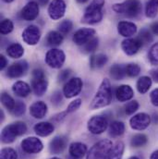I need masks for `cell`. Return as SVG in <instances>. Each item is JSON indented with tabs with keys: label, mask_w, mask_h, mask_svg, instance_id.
I'll return each mask as SVG.
<instances>
[{
	"label": "cell",
	"mask_w": 158,
	"mask_h": 159,
	"mask_svg": "<svg viewBox=\"0 0 158 159\" xmlns=\"http://www.w3.org/2000/svg\"><path fill=\"white\" fill-rule=\"evenodd\" d=\"M134 92L129 85L123 84L120 85L116 90V97L119 102H127L132 99Z\"/></svg>",
	"instance_id": "d6986e66"
},
{
	"label": "cell",
	"mask_w": 158,
	"mask_h": 159,
	"mask_svg": "<svg viewBox=\"0 0 158 159\" xmlns=\"http://www.w3.org/2000/svg\"><path fill=\"white\" fill-rule=\"evenodd\" d=\"M141 72V67L138 64H128L126 66V74L131 78L137 77Z\"/></svg>",
	"instance_id": "d590c367"
},
{
	"label": "cell",
	"mask_w": 158,
	"mask_h": 159,
	"mask_svg": "<svg viewBox=\"0 0 158 159\" xmlns=\"http://www.w3.org/2000/svg\"><path fill=\"white\" fill-rule=\"evenodd\" d=\"M150 159H158V150L155 151V152L151 155Z\"/></svg>",
	"instance_id": "f5cc1de1"
},
{
	"label": "cell",
	"mask_w": 158,
	"mask_h": 159,
	"mask_svg": "<svg viewBox=\"0 0 158 159\" xmlns=\"http://www.w3.org/2000/svg\"><path fill=\"white\" fill-rule=\"evenodd\" d=\"M31 87L35 95L42 96L48 87V81L44 76L43 71L41 69H35L33 71V80L31 82Z\"/></svg>",
	"instance_id": "5b68a950"
},
{
	"label": "cell",
	"mask_w": 158,
	"mask_h": 159,
	"mask_svg": "<svg viewBox=\"0 0 158 159\" xmlns=\"http://www.w3.org/2000/svg\"><path fill=\"white\" fill-rule=\"evenodd\" d=\"M22 40L29 45H35L41 39V31L35 25L28 26L22 32Z\"/></svg>",
	"instance_id": "4fadbf2b"
},
{
	"label": "cell",
	"mask_w": 158,
	"mask_h": 159,
	"mask_svg": "<svg viewBox=\"0 0 158 159\" xmlns=\"http://www.w3.org/2000/svg\"><path fill=\"white\" fill-rule=\"evenodd\" d=\"M50 159H60V158H58V157H53V158H50Z\"/></svg>",
	"instance_id": "91938a15"
},
{
	"label": "cell",
	"mask_w": 158,
	"mask_h": 159,
	"mask_svg": "<svg viewBox=\"0 0 158 159\" xmlns=\"http://www.w3.org/2000/svg\"><path fill=\"white\" fill-rule=\"evenodd\" d=\"M7 54L11 58H20L24 54V48L21 44L18 43H11L7 48Z\"/></svg>",
	"instance_id": "d4e9b609"
},
{
	"label": "cell",
	"mask_w": 158,
	"mask_h": 159,
	"mask_svg": "<svg viewBox=\"0 0 158 159\" xmlns=\"http://www.w3.org/2000/svg\"><path fill=\"white\" fill-rule=\"evenodd\" d=\"M18 154L12 148H4L1 150L0 159H17Z\"/></svg>",
	"instance_id": "60d3db41"
},
{
	"label": "cell",
	"mask_w": 158,
	"mask_h": 159,
	"mask_svg": "<svg viewBox=\"0 0 158 159\" xmlns=\"http://www.w3.org/2000/svg\"><path fill=\"white\" fill-rule=\"evenodd\" d=\"M148 142V138L145 134L142 133H139L136 134L132 137L131 141H130V144L132 147H142L144 146Z\"/></svg>",
	"instance_id": "d6a6232c"
},
{
	"label": "cell",
	"mask_w": 158,
	"mask_h": 159,
	"mask_svg": "<svg viewBox=\"0 0 158 159\" xmlns=\"http://www.w3.org/2000/svg\"><path fill=\"white\" fill-rule=\"evenodd\" d=\"M150 99H151V102L152 104L155 106V107H158V88L157 89H155L151 94H150Z\"/></svg>",
	"instance_id": "c3c4849f"
},
{
	"label": "cell",
	"mask_w": 158,
	"mask_h": 159,
	"mask_svg": "<svg viewBox=\"0 0 158 159\" xmlns=\"http://www.w3.org/2000/svg\"><path fill=\"white\" fill-rule=\"evenodd\" d=\"M35 133L41 136V137H46V136H49L50 134L53 133V131L55 130V127L52 123L50 122H45V121H43V122H39L37 123L34 128Z\"/></svg>",
	"instance_id": "7402d4cb"
},
{
	"label": "cell",
	"mask_w": 158,
	"mask_h": 159,
	"mask_svg": "<svg viewBox=\"0 0 158 159\" xmlns=\"http://www.w3.org/2000/svg\"><path fill=\"white\" fill-rule=\"evenodd\" d=\"M13 29H14V24L10 20L5 19V20H3L1 21V24H0V33H1V34H3V35L8 34L13 31Z\"/></svg>",
	"instance_id": "e575fe53"
},
{
	"label": "cell",
	"mask_w": 158,
	"mask_h": 159,
	"mask_svg": "<svg viewBox=\"0 0 158 159\" xmlns=\"http://www.w3.org/2000/svg\"><path fill=\"white\" fill-rule=\"evenodd\" d=\"M25 111H26V105L21 101H17L16 105H15V107H14V109L12 111L14 116L20 117L25 113Z\"/></svg>",
	"instance_id": "ee69618b"
},
{
	"label": "cell",
	"mask_w": 158,
	"mask_h": 159,
	"mask_svg": "<svg viewBox=\"0 0 158 159\" xmlns=\"http://www.w3.org/2000/svg\"><path fill=\"white\" fill-rule=\"evenodd\" d=\"M142 2L140 0H126L122 3L115 4L113 10L127 18H136L142 13Z\"/></svg>",
	"instance_id": "3957f363"
},
{
	"label": "cell",
	"mask_w": 158,
	"mask_h": 159,
	"mask_svg": "<svg viewBox=\"0 0 158 159\" xmlns=\"http://www.w3.org/2000/svg\"><path fill=\"white\" fill-rule=\"evenodd\" d=\"M151 76H152L153 80L158 83V69L151 70Z\"/></svg>",
	"instance_id": "816d5d0a"
},
{
	"label": "cell",
	"mask_w": 158,
	"mask_h": 159,
	"mask_svg": "<svg viewBox=\"0 0 158 159\" xmlns=\"http://www.w3.org/2000/svg\"><path fill=\"white\" fill-rule=\"evenodd\" d=\"M13 93L19 97H27L31 93V87L25 81H16L12 86Z\"/></svg>",
	"instance_id": "603a6c76"
},
{
	"label": "cell",
	"mask_w": 158,
	"mask_h": 159,
	"mask_svg": "<svg viewBox=\"0 0 158 159\" xmlns=\"http://www.w3.org/2000/svg\"><path fill=\"white\" fill-rule=\"evenodd\" d=\"M149 60L151 64L158 65V43H154L149 50Z\"/></svg>",
	"instance_id": "f35d334b"
},
{
	"label": "cell",
	"mask_w": 158,
	"mask_h": 159,
	"mask_svg": "<svg viewBox=\"0 0 158 159\" xmlns=\"http://www.w3.org/2000/svg\"><path fill=\"white\" fill-rule=\"evenodd\" d=\"M152 86V80L148 76H142L137 81V90L140 93H146Z\"/></svg>",
	"instance_id": "f1b7e54d"
},
{
	"label": "cell",
	"mask_w": 158,
	"mask_h": 159,
	"mask_svg": "<svg viewBox=\"0 0 158 159\" xmlns=\"http://www.w3.org/2000/svg\"><path fill=\"white\" fill-rule=\"evenodd\" d=\"M78 3H79V4H84V3H86V2H88L89 0H76Z\"/></svg>",
	"instance_id": "11a10c76"
},
{
	"label": "cell",
	"mask_w": 158,
	"mask_h": 159,
	"mask_svg": "<svg viewBox=\"0 0 158 159\" xmlns=\"http://www.w3.org/2000/svg\"><path fill=\"white\" fill-rule=\"evenodd\" d=\"M82 80L78 77L70 79L63 88V94L67 98H73L79 94L82 90Z\"/></svg>",
	"instance_id": "ba28073f"
},
{
	"label": "cell",
	"mask_w": 158,
	"mask_h": 159,
	"mask_svg": "<svg viewBox=\"0 0 158 159\" xmlns=\"http://www.w3.org/2000/svg\"><path fill=\"white\" fill-rule=\"evenodd\" d=\"M1 102L3 104V106L9 111H13L14 107H15V100L7 93H2L1 94Z\"/></svg>",
	"instance_id": "836d02e7"
},
{
	"label": "cell",
	"mask_w": 158,
	"mask_h": 159,
	"mask_svg": "<svg viewBox=\"0 0 158 159\" xmlns=\"http://www.w3.org/2000/svg\"><path fill=\"white\" fill-rule=\"evenodd\" d=\"M51 101L55 106H58L62 101V93L60 92H56L53 94V96L51 98Z\"/></svg>",
	"instance_id": "7dc6e473"
},
{
	"label": "cell",
	"mask_w": 158,
	"mask_h": 159,
	"mask_svg": "<svg viewBox=\"0 0 158 159\" xmlns=\"http://www.w3.org/2000/svg\"><path fill=\"white\" fill-rule=\"evenodd\" d=\"M126 75V66L115 64L110 68V76L113 80H122Z\"/></svg>",
	"instance_id": "f546056e"
},
{
	"label": "cell",
	"mask_w": 158,
	"mask_h": 159,
	"mask_svg": "<svg viewBox=\"0 0 158 159\" xmlns=\"http://www.w3.org/2000/svg\"><path fill=\"white\" fill-rule=\"evenodd\" d=\"M108 61V57L105 54H98V55H93L90 58V66L91 68H103Z\"/></svg>",
	"instance_id": "484cf974"
},
{
	"label": "cell",
	"mask_w": 158,
	"mask_h": 159,
	"mask_svg": "<svg viewBox=\"0 0 158 159\" xmlns=\"http://www.w3.org/2000/svg\"><path fill=\"white\" fill-rule=\"evenodd\" d=\"M13 130L15 131V133L17 134V136H20L23 135L26 131H27V126L24 122L22 121H17L15 123L10 124Z\"/></svg>",
	"instance_id": "74e56055"
},
{
	"label": "cell",
	"mask_w": 158,
	"mask_h": 159,
	"mask_svg": "<svg viewBox=\"0 0 158 159\" xmlns=\"http://www.w3.org/2000/svg\"><path fill=\"white\" fill-rule=\"evenodd\" d=\"M125 145L122 142H118L111 149L107 159H122Z\"/></svg>",
	"instance_id": "4dcf8cb0"
},
{
	"label": "cell",
	"mask_w": 158,
	"mask_h": 159,
	"mask_svg": "<svg viewBox=\"0 0 158 159\" xmlns=\"http://www.w3.org/2000/svg\"><path fill=\"white\" fill-rule=\"evenodd\" d=\"M105 0H93L85 9L84 15L81 18V22L86 24H96L103 19V8Z\"/></svg>",
	"instance_id": "7a4b0ae2"
},
{
	"label": "cell",
	"mask_w": 158,
	"mask_h": 159,
	"mask_svg": "<svg viewBox=\"0 0 158 159\" xmlns=\"http://www.w3.org/2000/svg\"><path fill=\"white\" fill-rule=\"evenodd\" d=\"M151 121V117L148 114L138 113L129 119V125L135 130H143L150 126Z\"/></svg>",
	"instance_id": "8fae6325"
},
{
	"label": "cell",
	"mask_w": 158,
	"mask_h": 159,
	"mask_svg": "<svg viewBox=\"0 0 158 159\" xmlns=\"http://www.w3.org/2000/svg\"><path fill=\"white\" fill-rule=\"evenodd\" d=\"M138 38L141 40L142 44H148L153 41V35L148 29H142L140 32V35Z\"/></svg>",
	"instance_id": "b9f144b4"
},
{
	"label": "cell",
	"mask_w": 158,
	"mask_h": 159,
	"mask_svg": "<svg viewBox=\"0 0 158 159\" xmlns=\"http://www.w3.org/2000/svg\"><path fill=\"white\" fill-rule=\"evenodd\" d=\"M119 34L126 38H130L137 33V26L130 21H120L118 24Z\"/></svg>",
	"instance_id": "ac0fdd59"
},
{
	"label": "cell",
	"mask_w": 158,
	"mask_h": 159,
	"mask_svg": "<svg viewBox=\"0 0 158 159\" xmlns=\"http://www.w3.org/2000/svg\"><path fill=\"white\" fill-rule=\"evenodd\" d=\"M70 155L72 158L81 159L87 154V146L82 143H72L69 149Z\"/></svg>",
	"instance_id": "44dd1931"
},
{
	"label": "cell",
	"mask_w": 158,
	"mask_h": 159,
	"mask_svg": "<svg viewBox=\"0 0 158 159\" xmlns=\"http://www.w3.org/2000/svg\"><path fill=\"white\" fill-rule=\"evenodd\" d=\"M99 44V40L96 37H93V39H91L88 43H86L83 45V51L85 53H93L94 52Z\"/></svg>",
	"instance_id": "8d00e7d4"
},
{
	"label": "cell",
	"mask_w": 158,
	"mask_h": 159,
	"mask_svg": "<svg viewBox=\"0 0 158 159\" xmlns=\"http://www.w3.org/2000/svg\"><path fill=\"white\" fill-rule=\"evenodd\" d=\"M7 65V60L4 56H0V70H4Z\"/></svg>",
	"instance_id": "681fc988"
},
{
	"label": "cell",
	"mask_w": 158,
	"mask_h": 159,
	"mask_svg": "<svg viewBox=\"0 0 158 159\" xmlns=\"http://www.w3.org/2000/svg\"><path fill=\"white\" fill-rule=\"evenodd\" d=\"M70 74H71V70H68L67 69V70H61L58 73V80H59V81H65V80H67L70 78Z\"/></svg>",
	"instance_id": "bcb514c9"
},
{
	"label": "cell",
	"mask_w": 158,
	"mask_h": 159,
	"mask_svg": "<svg viewBox=\"0 0 158 159\" xmlns=\"http://www.w3.org/2000/svg\"><path fill=\"white\" fill-rule=\"evenodd\" d=\"M63 34L56 31L50 32L46 36V43L50 46H57L63 42Z\"/></svg>",
	"instance_id": "83f0119b"
},
{
	"label": "cell",
	"mask_w": 158,
	"mask_h": 159,
	"mask_svg": "<svg viewBox=\"0 0 158 159\" xmlns=\"http://www.w3.org/2000/svg\"><path fill=\"white\" fill-rule=\"evenodd\" d=\"M95 35V30L92 28H82L78 30L73 35V42L77 45H84Z\"/></svg>",
	"instance_id": "2e32d148"
},
{
	"label": "cell",
	"mask_w": 158,
	"mask_h": 159,
	"mask_svg": "<svg viewBox=\"0 0 158 159\" xmlns=\"http://www.w3.org/2000/svg\"><path fill=\"white\" fill-rule=\"evenodd\" d=\"M73 28V23L70 20H63L59 25H58V32L62 34H68Z\"/></svg>",
	"instance_id": "ab89813d"
},
{
	"label": "cell",
	"mask_w": 158,
	"mask_h": 159,
	"mask_svg": "<svg viewBox=\"0 0 158 159\" xmlns=\"http://www.w3.org/2000/svg\"><path fill=\"white\" fill-rule=\"evenodd\" d=\"M112 147L113 143L110 140H102L92 146L86 159H107Z\"/></svg>",
	"instance_id": "277c9868"
},
{
	"label": "cell",
	"mask_w": 158,
	"mask_h": 159,
	"mask_svg": "<svg viewBox=\"0 0 158 159\" xmlns=\"http://www.w3.org/2000/svg\"><path fill=\"white\" fill-rule=\"evenodd\" d=\"M0 116H1V121H3L4 120V112L2 110L0 111Z\"/></svg>",
	"instance_id": "9f6ffc18"
},
{
	"label": "cell",
	"mask_w": 158,
	"mask_h": 159,
	"mask_svg": "<svg viewBox=\"0 0 158 159\" xmlns=\"http://www.w3.org/2000/svg\"><path fill=\"white\" fill-rule=\"evenodd\" d=\"M151 31L153 32V34H156L158 35V21H156V22H154L152 25H151Z\"/></svg>",
	"instance_id": "f907efd6"
},
{
	"label": "cell",
	"mask_w": 158,
	"mask_h": 159,
	"mask_svg": "<svg viewBox=\"0 0 158 159\" xmlns=\"http://www.w3.org/2000/svg\"><path fill=\"white\" fill-rule=\"evenodd\" d=\"M81 103H82V101H81V99H75L74 101H72L70 105H69V107H68V108H67V113H73V112H75L77 109H79V107L81 106Z\"/></svg>",
	"instance_id": "f6af8a7d"
},
{
	"label": "cell",
	"mask_w": 158,
	"mask_h": 159,
	"mask_svg": "<svg viewBox=\"0 0 158 159\" xmlns=\"http://www.w3.org/2000/svg\"><path fill=\"white\" fill-rule=\"evenodd\" d=\"M108 131L110 136L119 137L125 132V124L121 121H113L108 126Z\"/></svg>",
	"instance_id": "cb8c5ba5"
},
{
	"label": "cell",
	"mask_w": 158,
	"mask_h": 159,
	"mask_svg": "<svg viewBox=\"0 0 158 159\" xmlns=\"http://www.w3.org/2000/svg\"><path fill=\"white\" fill-rule=\"evenodd\" d=\"M3 1H4L5 3H12L14 0H3Z\"/></svg>",
	"instance_id": "6f0895ef"
},
{
	"label": "cell",
	"mask_w": 158,
	"mask_h": 159,
	"mask_svg": "<svg viewBox=\"0 0 158 159\" xmlns=\"http://www.w3.org/2000/svg\"><path fill=\"white\" fill-rule=\"evenodd\" d=\"M68 139L64 136H56L49 143V151L51 154L58 155L67 147Z\"/></svg>",
	"instance_id": "e0dca14e"
},
{
	"label": "cell",
	"mask_w": 158,
	"mask_h": 159,
	"mask_svg": "<svg viewBox=\"0 0 158 159\" xmlns=\"http://www.w3.org/2000/svg\"><path fill=\"white\" fill-rule=\"evenodd\" d=\"M158 14V0H149L145 7V15L150 19H154Z\"/></svg>",
	"instance_id": "1f68e13d"
},
{
	"label": "cell",
	"mask_w": 158,
	"mask_h": 159,
	"mask_svg": "<svg viewBox=\"0 0 158 159\" xmlns=\"http://www.w3.org/2000/svg\"><path fill=\"white\" fill-rule=\"evenodd\" d=\"M108 121L106 117L94 116L89 119L87 128L92 134H101L108 128Z\"/></svg>",
	"instance_id": "52a82bcc"
},
{
	"label": "cell",
	"mask_w": 158,
	"mask_h": 159,
	"mask_svg": "<svg viewBox=\"0 0 158 159\" xmlns=\"http://www.w3.org/2000/svg\"><path fill=\"white\" fill-rule=\"evenodd\" d=\"M43 148V143L36 137H28L21 142V149L27 154H38Z\"/></svg>",
	"instance_id": "30bf717a"
},
{
	"label": "cell",
	"mask_w": 158,
	"mask_h": 159,
	"mask_svg": "<svg viewBox=\"0 0 158 159\" xmlns=\"http://www.w3.org/2000/svg\"><path fill=\"white\" fill-rule=\"evenodd\" d=\"M17 137V134L15 133V131L13 130L11 125H7L6 126L1 132V141L4 143H11L15 141Z\"/></svg>",
	"instance_id": "4316f807"
},
{
	"label": "cell",
	"mask_w": 158,
	"mask_h": 159,
	"mask_svg": "<svg viewBox=\"0 0 158 159\" xmlns=\"http://www.w3.org/2000/svg\"><path fill=\"white\" fill-rule=\"evenodd\" d=\"M47 113V106L43 101L34 102L30 107V114L34 119H43Z\"/></svg>",
	"instance_id": "ffe728a7"
},
{
	"label": "cell",
	"mask_w": 158,
	"mask_h": 159,
	"mask_svg": "<svg viewBox=\"0 0 158 159\" xmlns=\"http://www.w3.org/2000/svg\"><path fill=\"white\" fill-rule=\"evenodd\" d=\"M39 4L35 1H31L26 4L20 11V17L26 21L34 20L39 15Z\"/></svg>",
	"instance_id": "7c38bea8"
},
{
	"label": "cell",
	"mask_w": 158,
	"mask_h": 159,
	"mask_svg": "<svg viewBox=\"0 0 158 159\" xmlns=\"http://www.w3.org/2000/svg\"><path fill=\"white\" fill-rule=\"evenodd\" d=\"M28 70V63L25 60H20L10 65L7 71V76L11 79H17L21 77Z\"/></svg>",
	"instance_id": "9a60e30c"
},
{
	"label": "cell",
	"mask_w": 158,
	"mask_h": 159,
	"mask_svg": "<svg viewBox=\"0 0 158 159\" xmlns=\"http://www.w3.org/2000/svg\"><path fill=\"white\" fill-rule=\"evenodd\" d=\"M139 103L136 101V100H132V101H130V102H129L127 105H126V107H125V113L127 114V115H132V114H134L138 109H139Z\"/></svg>",
	"instance_id": "7bdbcfd3"
},
{
	"label": "cell",
	"mask_w": 158,
	"mask_h": 159,
	"mask_svg": "<svg viewBox=\"0 0 158 159\" xmlns=\"http://www.w3.org/2000/svg\"><path fill=\"white\" fill-rule=\"evenodd\" d=\"M112 102V87L110 80L104 79L102 80L97 93L92 100L90 107L92 109H97L105 107Z\"/></svg>",
	"instance_id": "6da1fadb"
},
{
	"label": "cell",
	"mask_w": 158,
	"mask_h": 159,
	"mask_svg": "<svg viewBox=\"0 0 158 159\" xmlns=\"http://www.w3.org/2000/svg\"><path fill=\"white\" fill-rule=\"evenodd\" d=\"M142 45H143L142 43L138 37L127 38V39L123 40L121 43V48L123 52L128 56H134L135 54H137Z\"/></svg>",
	"instance_id": "5bb4252c"
},
{
	"label": "cell",
	"mask_w": 158,
	"mask_h": 159,
	"mask_svg": "<svg viewBox=\"0 0 158 159\" xmlns=\"http://www.w3.org/2000/svg\"><path fill=\"white\" fill-rule=\"evenodd\" d=\"M66 7L67 6L64 0H52L48 7V15L54 20H60L65 15Z\"/></svg>",
	"instance_id": "9c48e42d"
},
{
	"label": "cell",
	"mask_w": 158,
	"mask_h": 159,
	"mask_svg": "<svg viewBox=\"0 0 158 159\" xmlns=\"http://www.w3.org/2000/svg\"><path fill=\"white\" fill-rule=\"evenodd\" d=\"M66 60L65 53L57 48L49 50L45 55V63L52 69H60Z\"/></svg>",
	"instance_id": "8992f818"
},
{
	"label": "cell",
	"mask_w": 158,
	"mask_h": 159,
	"mask_svg": "<svg viewBox=\"0 0 158 159\" xmlns=\"http://www.w3.org/2000/svg\"><path fill=\"white\" fill-rule=\"evenodd\" d=\"M48 2H49V0H38V4L41 6H45V5H47Z\"/></svg>",
	"instance_id": "db71d44e"
},
{
	"label": "cell",
	"mask_w": 158,
	"mask_h": 159,
	"mask_svg": "<svg viewBox=\"0 0 158 159\" xmlns=\"http://www.w3.org/2000/svg\"><path fill=\"white\" fill-rule=\"evenodd\" d=\"M129 159H140L138 157H129Z\"/></svg>",
	"instance_id": "680465c9"
}]
</instances>
